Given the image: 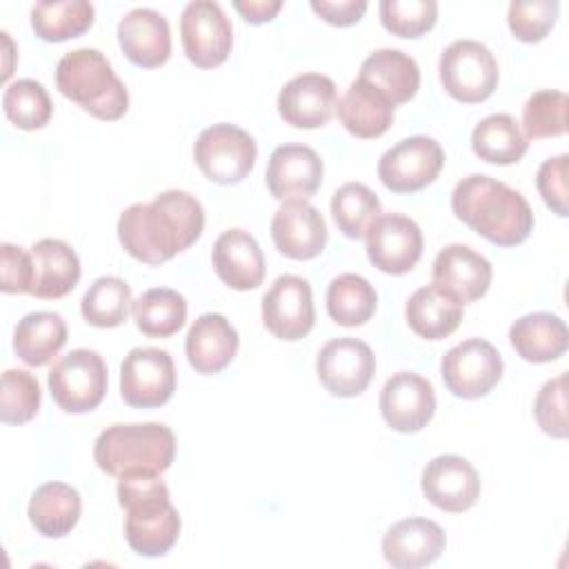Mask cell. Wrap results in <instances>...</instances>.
<instances>
[{"label": "cell", "instance_id": "obj_18", "mask_svg": "<svg viewBox=\"0 0 569 569\" xmlns=\"http://www.w3.org/2000/svg\"><path fill=\"white\" fill-rule=\"evenodd\" d=\"M336 107V84L322 73H300L291 78L278 93V113L296 129L325 127Z\"/></svg>", "mask_w": 569, "mask_h": 569}, {"label": "cell", "instance_id": "obj_38", "mask_svg": "<svg viewBox=\"0 0 569 569\" xmlns=\"http://www.w3.org/2000/svg\"><path fill=\"white\" fill-rule=\"evenodd\" d=\"M131 307V287L118 276H100L98 280H93L80 302L82 318L100 329L122 325Z\"/></svg>", "mask_w": 569, "mask_h": 569}, {"label": "cell", "instance_id": "obj_9", "mask_svg": "<svg viewBox=\"0 0 569 569\" xmlns=\"http://www.w3.org/2000/svg\"><path fill=\"white\" fill-rule=\"evenodd\" d=\"M445 164V151L429 136H411L378 160V178L393 193H413L431 184Z\"/></svg>", "mask_w": 569, "mask_h": 569}, {"label": "cell", "instance_id": "obj_22", "mask_svg": "<svg viewBox=\"0 0 569 569\" xmlns=\"http://www.w3.org/2000/svg\"><path fill=\"white\" fill-rule=\"evenodd\" d=\"M118 44L133 64L144 69L162 67L171 56L169 22L156 9H131L118 22Z\"/></svg>", "mask_w": 569, "mask_h": 569}, {"label": "cell", "instance_id": "obj_26", "mask_svg": "<svg viewBox=\"0 0 569 569\" xmlns=\"http://www.w3.org/2000/svg\"><path fill=\"white\" fill-rule=\"evenodd\" d=\"M33 284L31 296L40 300H56L73 291L80 280V260L76 251L56 238H44L31 249Z\"/></svg>", "mask_w": 569, "mask_h": 569}, {"label": "cell", "instance_id": "obj_25", "mask_svg": "<svg viewBox=\"0 0 569 569\" xmlns=\"http://www.w3.org/2000/svg\"><path fill=\"white\" fill-rule=\"evenodd\" d=\"M336 111L342 127L362 140L380 138L393 122V102L362 78L349 84Z\"/></svg>", "mask_w": 569, "mask_h": 569}, {"label": "cell", "instance_id": "obj_5", "mask_svg": "<svg viewBox=\"0 0 569 569\" xmlns=\"http://www.w3.org/2000/svg\"><path fill=\"white\" fill-rule=\"evenodd\" d=\"M256 140L240 127L211 124L196 138L193 160L207 180L216 184H236L244 180L256 164Z\"/></svg>", "mask_w": 569, "mask_h": 569}, {"label": "cell", "instance_id": "obj_36", "mask_svg": "<svg viewBox=\"0 0 569 569\" xmlns=\"http://www.w3.org/2000/svg\"><path fill=\"white\" fill-rule=\"evenodd\" d=\"M378 305L373 284L356 273H342L327 289V311L342 327L365 325Z\"/></svg>", "mask_w": 569, "mask_h": 569}, {"label": "cell", "instance_id": "obj_19", "mask_svg": "<svg viewBox=\"0 0 569 569\" xmlns=\"http://www.w3.org/2000/svg\"><path fill=\"white\" fill-rule=\"evenodd\" d=\"M271 238L276 249L291 260H311L327 244V222L307 200H289L273 213Z\"/></svg>", "mask_w": 569, "mask_h": 569}, {"label": "cell", "instance_id": "obj_47", "mask_svg": "<svg viewBox=\"0 0 569 569\" xmlns=\"http://www.w3.org/2000/svg\"><path fill=\"white\" fill-rule=\"evenodd\" d=\"M0 289L4 293H31L33 262L22 247L4 242L0 247Z\"/></svg>", "mask_w": 569, "mask_h": 569}, {"label": "cell", "instance_id": "obj_40", "mask_svg": "<svg viewBox=\"0 0 569 569\" xmlns=\"http://www.w3.org/2000/svg\"><path fill=\"white\" fill-rule=\"evenodd\" d=\"M567 104L569 98L562 91L542 89L529 96L522 107L525 138H556L567 131Z\"/></svg>", "mask_w": 569, "mask_h": 569}, {"label": "cell", "instance_id": "obj_42", "mask_svg": "<svg viewBox=\"0 0 569 569\" xmlns=\"http://www.w3.org/2000/svg\"><path fill=\"white\" fill-rule=\"evenodd\" d=\"M40 409L38 378L24 369H7L2 373L0 420L4 425H24Z\"/></svg>", "mask_w": 569, "mask_h": 569}, {"label": "cell", "instance_id": "obj_13", "mask_svg": "<svg viewBox=\"0 0 569 569\" xmlns=\"http://www.w3.org/2000/svg\"><path fill=\"white\" fill-rule=\"evenodd\" d=\"M262 322L280 340L305 338L316 322L311 287L300 276H278L262 298Z\"/></svg>", "mask_w": 569, "mask_h": 569}, {"label": "cell", "instance_id": "obj_15", "mask_svg": "<svg viewBox=\"0 0 569 569\" xmlns=\"http://www.w3.org/2000/svg\"><path fill=\"white\" fill-rule=\"evenodd\" d=\"M433 385L413 371L393 373L380 391V413L398 433H416L433 418Z\"/></svg>", "mask_w": 569, "mask_h": 569}, {"label": "cell", "instance_id": "obj_49", "mask_svg": "<svg viewBox=\"0 0 569 569\" xmlns=\"http://www.w3.org/2000/svg\"><path fill=\"white\" fill-rule=\"evenodd\" d=\"M236 11L251 24H262V22H271L276 18V13L282 9L280 0H238L233 2Z\"/></svg>", "mask_w": 569, "mask_h": 569}, {"label": "cell", "instance_id": "obj_35", "mask_svg": "<svg viewBox=\"0 0 569 569\" xmlns=\"http://www.w3.org/2000/svg\"><path fill=\"white\" fill-rule=\"evenodd\" d=\"M331 216L347 238L360 240L382 216L378 196L362 182H347L331 196Z\"/></svg>", "mask_w": 569, "mask_h": 569}, {"label": "cell", "instance_id": "obj_41", "mask_svg": "<svg viewBox=\"0 0 569 569\" xmlns=\"http://www.w3.org/2000/svg\"><path fill=\"white\" fill-rule=\"evenodd\" d=\"M118 478V502L127 516H147L171 505L169 489L160 480V473L127 471Z\"/></svg>", "mask_w": 569, "mask_h": 569}, {"label": "cell", "instance_id": "obj_34", "mask_svg": "<svg viewBox=\"0 0 569 569\" xmlns=\"http://www.w3.org/2000/svg\"><path fill=\"white\" fill-rule=\"evenodd\" d=\"M96 9L87 0L38 2L31 9V27L44 42H64L78 38L93 24Z\"/></svg>", "mask_w": 569, "mask_h": 569}, {"label": "cell", "instance_id": "obj_30", "mask_svg": "<svg viewBox=\"0 0 569 569\" xmlns=\"http://www.w3.org/2000/svg\"><path fill=\"white\" fill-rule=\"evenodd\" d=\"M362 80L378 87L391 102H409L420 87V69L416 60L400 49H378L360 64Z\"/></svg>", "mask_w": 569, "mask_h": 569}, {"label": "cell", "instance_id": "obj_14", "mask_svg": "<svg viewBox=\"0 0 569 569\" xmlns=\"http://www.w3.org/2000/svg\"><path fill=\"white\" fill-rule=\"evenodd\" d=\"M365 240L371 264L389 276L411 271L422 256V231L402 213L380 216Z\"/></svg>", "mask_w": 569, "mask_h": 569}, {"label": "cell", "instance_id": "obj_11", "mask_svg": "<svg viewBox=\"0 0 569 569\" xmlns=\"http://www.w3.org/2000/svg\"><path fill=\"white\" fill-rule=\"evenodd\" d=\"M180 38L189 62L200 69L222 64L233 47V27L213 0H193L180 18Z\"/></svg>", "mask_w": 569, "mask_h": 569}, {"label": "cell", "instance_id": "obj_28", "mask_svg": "<svg viewBox=\"0 0 569 569\" xmlns=\"http://www.w3.org/2000/svg\"><path fill=\"white\" fill-rule=\"evenodd\" d=\"M509 342L522 360L542 365L565 356L569 333L560 316L549 311H536L518 318L511 325Z\"/></svg>", "mask_w": 569, "mask_h": 569}, {"label": "cell", "instance_id": "obj_21", "mask_svg": "<svg viewBox=\"0 0 569 569\" xmlns=\"http://www.w3.org/2000/svg\"><path fill=\"white\" fill-rule=\"evenodd\" d=\"M433 284L456 296L462 305L482 298L491 284V262L467 244H447L433 260Z\"/></svg>", "mask_w": 569, "mask_h": 569}, {"label": "cell", "instance_id": "obj_3", "mask_svg": "<svg viewBox=\"0 0 569 569\" xmlns=\"http://www.w3.org/2000/svg\"><path fill=\"white\" fill-rule=\"evenodd\" d=\"M56 87L98 120H118L129 109L124 82L98 49L82 47L64 53L56 67Z\"/></svg>", "mask_w": 569, "mask_h": 569}, {"label": "cell", "instance_id": "obj_7", "mask_svg": "<svg viewBox=\"0 0 569 569\" xmlns=\"http://www.w3.org/2000/svg\"><path fill=\"white\" fill-rule=\"evenodd\" d=\"M49 391L67 413L96 409L107 393V365L93 349H73L49 371Z\"/></svg>", "mask_w": 569, "mask_h": 569}, {"label": "cell", "instance_id": "obj_27", "mask_svg": "<svg viewBox=\"0 0 569 569\" xmlns=\"http://www.w3.org/2000/svg\"><path fill=\"white\" fill-rule=\"evenodd\" d=\"M462 302L438 284L416 289L405 307L411 331L425 340H442L462 322Z\"/></svg>", "mask_w": 569, "mask_h": 569}, {"label": "cell", "instance_id": "obj_2", "mask_svg": "<svg viewBox=\"0 0 569 569\" xmlns=\"http://www.w3.org/2000/svg\"><path fill=\"white\" fill-rule=\"evenodd\" d=\"M451 209L458 220L498 247H516L533 229V211L525 196L485 173H471L456 184Z\"/></svg>", "mask_w": 569, "mask_h": 569}, {"label": "cell", "instance_id": "obj_48", "mask_svg": "<svg viewBox=\"0 0 569 569\" xmlns=\"http://www.w3.org/2000/svg\"><path fill=\"white\" fill-rule=\"evenodd\" d=\"M313 13H318L325 22L333 27H349L356 24L365 11L367 2L362 0H311Z\"/></svg>", "mask_w": 569, "mask_h": 569}, {"label": "cell", "instance_id": "obj_10", "mask_svg": "<svg viewBox=\"0 0 569 569\" xmlns=\"http://www.w3.org/2000/svg\"><path fill=\"white\" fill-rule=\"evenodd\" d=\"M176 391V365L164 349L133 347L120 365V396L129 407L164 405Z\"/></svg>", "mask_w": 569, "mask_h": 569}, {"label": "cell", "instance_id": "obj_1", "mask_svg": "<svg viewBox=\"0 0 569 569\" xmlns=\"http://www.w3.org/2000/svg\"><path fill=\"white\" fill-rule=\"evenodd\" d=\"M204 229V209L187 191L169 189L151 202H136L118 218V240L124 251L144 262L162 264L189 249Z\"/></svg>", "mask_w": 569, "mask_h": 569}, {"label": "cell", "instance_id": "obj_12", "mask_svg": "<svg viewBox=\"0 0 569 569\" xmlns=\"http://www.w3.org/2000/svg\"><path fill=\"white\" fill-rule=\"evenodd\" d=\"M376 371V356L371 347L358 338H333L316 358V373L322 387L338 398L360 396Z\"/></svg>", "mask_w": 569, "mask_h": 569}, {"label": "cell", "instance_id": "obj_43", "mask_svg": "<svg viewBox=\"0 0 569 569\" xmlns=\"http://www.w3.org/2000/svg\"><path fill=\"white\" fill-rule=\"evenodd\" d=\"M378 11L382 27L398 38H420L438 18L433 0H382Z\"/></svg>", "mask_w": 569, "mask_h": 569}, {"label": "cell", "instance_id": "obj_24", "mask_svg": "<svg viewBox=\"0 0 569 569\" xmlns=\"http://www.w3.org/2000/svg\"><path fill=\"white\" fill-rule=\"evenodd\" d=\"M238 345V331L222 313H202L187 331L184 351L198 373L211 376L220 373L236 358Z\"/></svg>", "mask_w": 569, "mask_h": 569}, {"label": "cell", "instance_id": "obj_37", "mask_svg": "<svg viewBox=\"0 0 569 569\" xmlns=\"http://www.w3.org/2000/svg\"><path fill=\"white\" fill-rule=\"evenodd\" d=\"M180 527L182 522H180L178 509L169 505L156 513L127 516L124 538L138 556L158 558V556H164L178 542Z\"/></svg>", "mask_w": 569, "mask_h": 569}, {"label": "cell", "instance_id": "obj_8", "mask_svg": "<svg viewBox=\"0 0 569 569\" xmlns=\"http://www.w3.org/2000/svg\"><path fill=\"white\" fill-rule=\"evenodd\" d=\"M502 356L482 338H467L451 347L440 360L445 387L465 400L487 396L502 378Z\"/></svg>", "mask_w": 569, "mask_h": 569}, {"label": "cell", "instance_id": "obj_33", "mask_svg": "<svg viewBox=\"0 0 569 569\" xmlns=\"http://www.w3.org/2000/svg\"><path fill=\"white\" fill-rule=\"evenodd\" d=\"M136 327L147 338H169L178 333L187 320V300L176 289L153 287L133 300Z\"/></svg>", "mask_w": 569, "mask_h": 569}, {"label": "cell", "instance_id": "obj_31", "mask_svg": "<svg viewBox=\"0 0 569 569\" xmlns=\"http://www.w3.org/2000/svg\"><path fill=\"white\" fill-rule=\"evenodd\" d=\"M67 342V322L56 311L27 313L13 331V351L29 367H44Z\"/></svg>", "mask_w": 569, "mask_h": 569}, {"label": "cell", "instance_id": "obj_39", "mask_svg": "<svg viewBox=\"0 0 569 569\" xmlns=\"http://www.w3.org/2000/svg\"><path fill=\"white\" fill-rule=\"evenodd\" d=\"M2 107L9 122L24 131L42 129L53 113V104L47 89L31 78L16 80L7 87L2 96Z\"/></svg>", "mask_w": 569, "mask_h": 569}, {"label": "cell", "instance_id": "obj_20", "mask_svg": "<svg viewBox=\"0 0 569 569\" xmlns=\"http://www.w3.org/2000/svg\"><path fill=\"white\" fill-rule=\"evenodd\" d=\"M447 538L429 518H405L391 525L382 538V556L396 569L427 567L440 558Z\"/></svg>", "mask_w": 569, "mask_h": 569}, {"label": "cell", "instance_id": "obj_44", "mask_svg": "<svg viewBox=\"0 0 569 569\" xmlns=\"http://www.w3.org/2000/svg\"><path fill=\"white\" fill-rule=\"evenodd\" d=\"M560 4L556 0L511 2L507 11V24L516 40L533 44L540 42L556 24Z\"/></svg>", "mask_w": 569, "mask_h": 569}, {"label": "cell", "instance_id": "obj_46", "mask_svg": "<svg viewBox=\"0 0 569 569\" xmlns=\"http://www.w3.org/2000/svg\"><path fill=\"white\" fill-rule=\"evenodd\" d=\"M567 164L569 156L560 153L545 160L536 176V187L545 200V204L560 218L567 216Z\"/></svg>", "mask_w": 569, "mask_h": 569}, {"label": "cell", "instance_id": "obj_23", "mask_svg": "<svg viewBox=\"0 0 569 569\" xmlns=\"http://www.w3.org/2000/svg\"><path fill=\"white\" fill-rule=\"evenodd\" d=\"M211 262L218 278L236 291H249L262 284L264 256L256 238L244 229L222 231L213 242Z\"/></svg>", "mask_w": 569, "mask_h": 569}, {"label": "cell", "instance_id": "obj_45", "mask_svg": "<svg viewBox=\"0 0 569 569\" xmlns=\"http://www.w3.org/2000/svg\"><path fill=\"white\" fill-rule=\"evenodd\" d=\"M567 376L560 373L542 385L533 402L538 427L551 438H567Z\"/></svg>", "mask_w": 569, "mask_h": 569}, {"label": "cell", "instance_id": "obj_17", "mask_svg": "<svg viewBox=\"0 0 569 569\" xmlns=\"http://www.w3.org/2000/svg\"><path fill=\"white\" fill-rule=\"evenodd\" d=\"M322 160L307 144H280L267 162V189L276 200H309L322 182Z\"/></svg>", "mask_w": 569, "mask_h": 569}, {"label": "cell", "instance_id": "obj_29", "mask_svg": "<svg viewBox=\"0 0 569 569\" xmlns=\"http://www.w3.org/2000/svg\"><path fill=\"white\" fill-rule=\"evenodd\" d=\"M82 500L80 493L67 482H44L29 500V522L44 538L67 536L80 520Z\"/></svg>", "mask_w": 569, "mask_h": 569}, {"label": "cell", "instance_id": "obj_16", "mask_svg": "<svg viewBox=\"0 0 569 569\" xmlns=\"http://www.w3.org/2000/svg\"><path fill=\"white\" fill-rule=\"evenodd\" d=\"M420 487L433 507L447 513H462L471 509L480 496V476L467 458L445 453L427 462Z\"/></svg>", "mask_w": 569, "mask_h": 569}, {"label": "cell", "instance_id": "obj_6", "mask_svg": "<svg viewBox=\"0 0 569 569\" xmlns=\"http://www.w3.org/2000/svg\"><path fill=\"white\" fill-rule=\"evenodd\" d=\"M445 91L465 104L487 100L498 84V62L478 40H453L438 62Z\"/></svg>", "mask_w": 569, "mask_h": 569}, {"label": "cell", "instance_id": "obj_32", "mask_svg": "<svg viewBox=\"0 0 569 569\" xmlns=\"http://www.w3.org/2000/svg\"><path fill=\"white\" fill-rule=\"evenodd\" d=\"M471 149L489 164H513L527 153L529 142L513 116L493 113L473 127Z\"/></svg>", "mask_w": 569, "mask_h": 569}, {"label": "cell", "instance_id": "obj_4", "mask_svg": "<svg viewBox=\"0 0 569 569\" xmlns=\"http://www.w3.org/2000/svg\"><path fill=\"white\" fill-rule=\"evenodd\" d=\"M176 456V436L162 422L111 425L93 445L96 465L109 476L127 471L162 473Z\"/></svg>", "mask_w": 569, "mask_h": 569}]
</instances>
